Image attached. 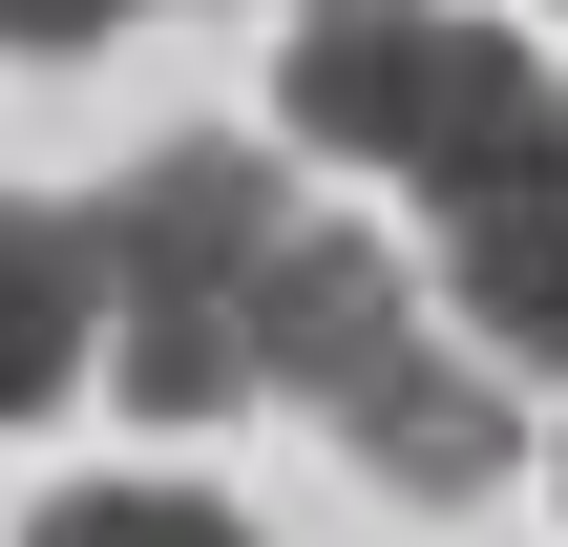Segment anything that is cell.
Segmentation results:
<instances>
[{
  "label": "cell",
  "instance_id": "6da1fadb",
  "mask_svg": "<svg viewBox=\"0 0 568 547\" xmlns=\"http://www.w3.org/2000/svg\"><path fill=\"white\" fill-rule=\"evenodd\" d=\"M105 358H126V401L148 422H232L253 401V295H274V148L253 126H169L105 211Z\"/></svg>",
  "mask_w": 568,
  "mask_h": 547
},
{
  "label": "cell",
  "instance_id": "7a4b0ae2",
  "mask_svg": "<svg viewBox=\"0 0 568 547\" xmlns=\"http://www.w3.org/2000/svg\"><path fill=\"white\" fill-rule=\"evenodd\" d=\"M274 126L295 148H379L422 190H485L568 126V84L527 42H485L464 0H295V63H274Z\"/></svg>",
  "mask_w": 568,
  "mask_h": 547
},
{
  "label": "cell",
  "instance_id": "3957f363",
  "mask_svg": "<svg viewBox=\"0 0 568 547\" xmlns=\"http://www.w3.org/2000/svg\"><path fill=\"white\" fill-rule=\"evenodd\" d=\"M316 422H337L400 506H485V485H506V379H485V337H443V316H400Z\"/></svg>",
  "mask_w": 568,
  "mask_h": 547
},
{
  "label": "cell",
  "instance_id": "277c9868",
  "mask_svg": "<svg viewBox=\"0 0 568 547\" xmlns=\"http://www.w3.org/2000/svg\"><path fill=\"white\" fill-rule=\"evenodd\" d=\"M443 295H464V337H485V358L568 379V126L527 148V169L443 190Z\"/></svg>",
  "mask_w": 568,
  "mask_h": 547
},
{
  "label": "cell",
  "instance_id": "5b68a950",
  "mask_svg": "<svg viewBox=\"0 0 568 547\" xmlns=\"http://www.w3.org/2000/svg\"><path fill=\"white\" fill-rule=\"evenodd\" d=\"M84 358H105V232L0 190V422H42Z\"/></svg>",
  "mask_w": 568,
  "mask_h": 547
},
{
  "label": "cell",
  "instance_id": "8992f818",
  "mask_svg": "<svg viewBox=\"0 0 568 547\" xmlns=\"http://www.w3.org/2000/svg\"><path fill=\"white\" fill-rule=\"evenodd\" d=\"M21 547H253V527H232L211 485H63Z\"/></svg>",
  "mask_w": 568,
  "mask_h": 547
},
{
  "label": "cell",
  "instance_id": "52a82bcc",
  "mask_svg": "<svg viewBox=\"0 0 568 547\" xmlns=\"http://www.w3.org/2000/svg\"><path fill=\"white\" fill-rule=\"evenodd\" d=\"M105 21H148V0H0V42H21V63H84Z\"/></svg>",
  "mask_w": 568,
  "mask_h": 547
}]
</instances>
